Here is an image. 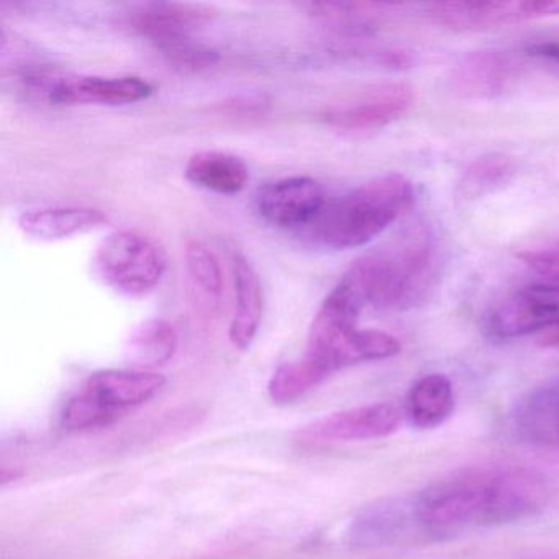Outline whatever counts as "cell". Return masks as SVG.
<instances>
[{
	"label": "cell",
	"instance_id": "7",
	"mask_svg": "<svg viewBox=\"0 0 559 559\" xmlns=\"http://www.w3.org/2000/svg\"><path fill=\"white\" fill-rule=\"evenodd\" d=\"M428 17L447 31L487 32L525 22L559 17V0H510V2H437Z\"/></svg>",
	"mask_w": 559,
	"mask_h": 559
},
{
	"label": "cell",
	"instance_id": "25",
	"mask_svg": "<svg viewBox=\"0 0 559 559\" xmlns=\"http://www.w3.org/2000/svg\"><path fill=\"white\" fill-rule=\"evenodd\" d=\"M313 14L329 24L352 32H369L378 24L379 17L389 11L384 4H312Z\"/></svg>",
	"mask_w": 559,
	"mask_h": 559
},
{
	"label": "cell",
	"instance_id": "3",
	"mask_svg": "<svg viewBox=\"0 0 559 559\" xmlns=\"http://www.w3.org/2000/svg\"><path fill=\"white\" fill-rule=\"evenodd\" d=\"M366 302L349 281L342 276L310 323L307 358L332 376L359 362L394 358L402 346L395 336L381 330H361L359 316Z\"/></svg>",
	"mask_w": 559,
	"mask_h": 559
},
{
	"label": "cell",
	"instance_id": "21",
	"mask_svg": "<svg viewBox=\"0 0 559 559\" xmlns=\"http://www.w3.org/2000/svg\"><path fill=\"white\" fill-rule=\"evenodd\" d=\"M186 271L192 306L204 317L215 316L224 293L217 257L201 241H191L186 248Z\"/></svg>",
	"mask_w": 559,
	"mask_h": 559
},
{
	"label": "cell",
	"instance_id": "11",
	"mask_svg": "<svg viewBox=\"0 0 559 559\" xmlns=\"http://www.w3.org/2000/svg\"><path fill=\"white\" fill-rule=\"evenodd\" d=\"M414 90L392 83L371 87L348 103L330 107L322 119L342 130H376L402 119L414 106Z\"/></svg>",
	"mask_w": 559,
	"mask_h": 559
},
{
	"label": "cell",
	"instance_id": "9",
	"mask_svg": "<svg viewBox=\"0 0 559 559\" xmlns=\"http://www.w3.org/2000/svg\"><path fill=\"white\" fill-rule=\"evenodd\" d=\"M325 189L307 176L280 179L258 189L254 207L267 224L287 230L310 228L326 207Z\"/></svg>",
	"mask_w": 559,
	"mask_h": 559
},
{
	"label": "cell",
	"instance_id": "16",
	"mask_svg": "<svg viewBox=\"0 0 559 559\" xmlns=\"http://www.w3.org/2000/svg\"><path fill=\"white\" fill-rule=\"evenodd\" d=\"M234 273L235 310L231 317L228 338L237 349L250 348L260 332L264 312L263 286L253 264L243 257L235 254L231 260Z\"/></svg>",
	"mask_w": 559,
	"mask_h": 559
},
{
	"label": "cell",
	"instance_id": "17",
	"mask_svg": "<svg viewBox=\"0 0 559 559\" xmlns=\"http://www.w3.org/2000/svg\"><path fill=\"white\" fill-rule=\"evenodd\" d=\"M415 526L421 532L415 519L414 506L404 499H388L366 507L348 530V542L353 546H382L399 542Z\"/></svg>",
	"mask_w": 559,
	"mask_h": 559
},
{
	"label": "cell",
	"instance_id": "20",
	"mask_svg": "<svg viewBox=\"0 0 559 559\" xmlns=\"http://www.w3.org/2000/svg\"><path fill=\"white\" fill-rule=\"evenodd\" d=\"M186 178L205 191L235 195L247 188L250 171L243 159L224 152H201L186 165Z\"/></svg>",
	"mask_w": 559,
	"mask_h": 559
},
{
	"label": "cell",
	"instance_id": "10",
	"mask_svg": "<svg viewBox=\"0 0 559 559\" xmlns=\"http://www.w3.org/2000/svg\"><path fill=\"white\" fill-rule=\"evenodd\" d=\"M487 326L497 338L559 329V287L535 284L515 290L492 310Z\"/></svg>",
	"mask_w": 559,
	"mask_h": 559
},
{
	"label": "cell",
	"instance_id": "6",
	"mask_svg": "<svg viewBox=\"0 0 559 559\" xmlns=\"http://www.w3.org/2000/svg\"><path fill=\"white\" fill-rule=\"evenodd\" d=\"M94 270L110 289L139 299L162 284L168 257L155 240L140 231H114L97 248Z\"/></svg>",
	"mask_w": 559,
	"mask_h": 559
},
{
	"label": "cell",
	"instance_id": "24",
	"mask_svg": "<svg viewBox=\"0 0 559 559\" xmlns=\"http://www.w3.org/2000/svg\"><path fill=\"white\" fill-rule=\"evenodd\" d=\"M326 378V372L306 356L300 361L283 362L277 366L267 384V394L276 404H293L322 384Z\"/></svg>",
	"mask_w": 559,
	"mask_h": 559
},
{
	"label": "cell",
	"instance_id": "15",
	"mask_svg": "<svg viewBox=\"0 0 559 559\" xmlns=\"http://www.w3.org/2000/svg\"><path fill=\"white\" fill-rule=\"evenodd\" d=\"M510 417L520 440L559 450V376L530 389Z\"/></svg>",
	"mask_w": 559,
	"mask_h": 559
},
{
	"label": "cell",
	"instance_id": "14",
	"mask_svg": "<svg viewBox=\"0 0 559 559\" xmlns=\"http://www.w3.org/2000/svg\"><path fill=\"white\" fill-rule=\"evenodd\" d=\"M152 93V84L139 76H68L51 84L48 99L58 106H127L146 99Z\"/></svg>",
	"mask_w": 559,
	"mask_h": 559
},
{
	"label": "cell",
	"instance_id": "22",
	"mask_svg": "<svg viewBox=\"0 0 559 559\" xmlns=\"http://www.w3.org/2000/svg\"><path fill=\"white\" fill-rule=\"evenodd\" d=\"M178 332L163 319L143 320L130 332L126 355L139 369L156 368L171 361L178 352Z\"/></svg>",
	"mask_w": 559,
	"mask_h": 559
},
{
	"label": "cell",
	"instance_id": "26",
	"mask_svg": "<svg viewBox=\"0 0 559 559\" xmlns=\"http://www.w3.org/2000/svg\"><path fill=\"white\" fill-rule=\"evenodd\" d=\"M516 257L535 273L542 274L548 280L559 281V241L549 247L522 251Z\"/></svg>",
	"mask_w": 559,
	"mask_h": 559
},
{
	"label": "cell",
	"instance_id": "27",
	"mask_svg": "<svg viewBox=\"0 0 559 559\" xmlns=\"http://www.w3.org/2000/svg\"><path fill=\"white\" fill-rule=\"evenodd\" d=\"M525 55L533 60L559 67V40L533 41L525 47Z\"/></svg>",
	"mask_w": 559,
	"mask_h": 559
},
{
	"label": "cell",
	"instance_id": "18",
	"mask_svg": "<svg viewBox=\"0 0 559 559\" xmlns=\"http://www.w3.org/2000/svg\"><path fill=\"white\" fill-rule=\"evenodd\" d=\"M107 222L109 217L99 209L68 205L24 212L17 224L25 235L35 240L60 241L96 230L104 227Z\"/></svg>",
	"mask_w": 559,
	"mask_h": 559
},
{
	"label": "cell",
	"instance_id": "1",
	"mask_svg": "<svg viewBox=\"0 0 559 559\" xmlns=\"http://www.w3.org/2000/svg\"><path fill=\"white\" fill-rule=\"evenodd\" d=\"M548 484L536 471L515 466L469 467L412 499L421 532L447 535L535 515L548 500Z\"/></svg>",
	"mask_w": 559,
	"mask_h": 559
},
{
	"label": "cell",
	"instance_id": "5",
	"mask_svg": "<svg viewBox=\"0 0 559 559\" xmlns=\"http://www.w3.org/2000/svg\"><path fill=\"white\" fill-rule=\"evenodd\" d=\"M166 378L146 369H103L84 382L63 411L68 430H91L116 424L133 408L152 401Z\"/></svg>",
	"mask_w": 559,
	"mask_h": 559
},
{
	"label": "cell",
	"instance_id": "13",
	"mask_svg": "<svg viewBox=\"0 0 559 559\" xmlns=\"http://www.w3.org/2000/svg\"><path fill=\"white\" fill-rule=\"evenodd\" d=\"M522 63L509 51H473L457 61L451 86L466 99H493L502 96L522 76Z\"/></svg>",
	"mask_w": 559,
	"mask_h": 559
},
{
	"label": "cell",
	"instance_id": "28",
	"mask_svg": "<svg viewBox=\"0 0 559 559\" xmlns=\"http://www.w3.org/2000/svg\"><path fill=\"white\" fill-rule=\"evenodd\" d=\"M543 346H548V348H559V329L552 330L551 333L546 335V338L543 340Z\"/></svg>",
	"mask_w": 559,
	"mask_h": 559
},
{
	"label": "cell",
	"instance_id": "2",
	"mask_svg": "<svg viewBox=\"0 0 559 559\" xmlns=\"http://www.w3.org/2000/svg\"><path fill=\"white\" fill-rule=\"evenodd\" d=\"M346 276L368 306L404 312L427 299L438 276V245L430 228H408L391 248L359 258Z\"/></svg>",
	"mask_w": 559,
	"mask_h": 559
},
{
	"label": "cell",
	"instance_id": "4",
	"mask_svg": "<svg viewBox=\"0 0 559 559\" xmlns=\"http://www.w3.org/2000/svg\"><path fill=\"white\" fill-rule=\"evenodd\" d=\"M414 201L412 182L392 173L329 202L309 230L320 245L332 250L362 247L408 212Z\"/></svg>",
	"mask_w": 559,
	"mask_h": 559
},
{
	"label": "cell",
	"instance_id": "12",
	"mask_svg": "<svg viewBox=\"0 0 559 559\" xmlns=\"http://www.w3.org/2000/svg\"><path fill=\"white\" fill-rule=\"evenodd\" d=\"M211 11L202 5L153 2L130 14L129 24L136 34L148 38L165 55L192 44V34L204 27Z\"/></svg>",
	"mask_w": 559,
	"mask_h": 559
},
{
	"label": "cell",
	"instance_id": "8",
	"mask_svg": "<svg viewBox=\"0 0 559 559\" xmlns=\"http://www.w3.org/2000/svg\"><path fill=\"white\" fill-rule=\"evenodd\" d=\"M401 420V408L397 405L391 402H376L319 418L300 428L296 440L307 447L378 440L395 433Z\"/></svg>",
	"mask_w": 559,
	"mask_h": 559
},
{
	"label": "cell",
	"instance_id": "23",
	"mask_svg": "<svg viewBox=\"0 0 559 559\" xmlns=\"http://www.w3.org/2000/svg\"><path fill=\"white\" fill-rule=\"evenodd\" d=\"M516 171L519 168L512 156L503 153L479 156L464 169L461 176V195L466 199H477L499 191L515 178Z\"/></svg>",
	"mask_w": 559,
	"mask_h": 559
},
{
	"label": "cell",
	"instance_id": "19",
	"mask_svg": "<svg viewBox=\"0 0 559 559\" xmlns=\"http://www.w3.org/2000/svg\"><path fill=\"white\" fill-rule=\"evenodd\" d=\"M454 411V389L450 378L440 372L421 376L408 389L404 414L408 424L417 428H437Z\"/></svg>",
	"mask_w": 559,
	"mask_h": 559
}]
</instances>
